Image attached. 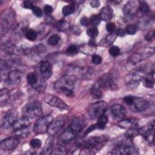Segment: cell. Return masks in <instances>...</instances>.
Instances as JSON below:
<instances>
[{"label": "cell", "mask_w": 155, "mask_h": 155, "mask_svg": "<svg viewBox=\"0 0 155 155\" xmlns=\"http://www.w3.org/2000/svg\"><path fill=\"white\" fill-rule=\"evenodd\" d=\"M108 137L105 136H93L82 140L78 143V147H81L80 154H94L97 150L100 149L106 142Z\"/></svg>", "instance_id": "cell-1"}, {"label": "cell", "mask_w": 155, "mask_h": 155, "mask_svg": "<svg viewBox=\"0 0 155 155\" xmlns=\"http://www.w3.org/2000/svg\"><path fill=\"white\" fill-rule=\"evenodd\" d=\"M77 84V78L72 75H64L58 79L54 84V89L65 94L67 97H73Z\"/></svg>", "instance_id": "cell-2"}, {"label": "cell", "mask_w": 155, "mask_h": 155, "mask_svg": "<svg viewBox=\"0 0 155 155\" xmlns=\"http://www.w3.org/2000/svg\"><path fill=\"white\" fill-rule=\"evenodd\" d=\"M85 120L80 117L74 118L70 125L62 133L60 139L62 142H68L74 139L85 126Z\"/></svg>", "instance_id": "cell-3"}, {"label": "cell", "mask_w": 155, "mask_h": 155, "mask_svg": "<svg viewBox=\"0 0 155 155\" xmlns=\"http://www.w3.org/2000/svg\"><path fill=\"white\" fill-rule=\"evenodd\" d=\"M118 79L117 73L111 71L101 77L95 85L101 89L115 90L118 88Z\"/></svg>", "instance_id": "cell-4"}, {"label": "cell", "mask_w": 155, "mask_h": 155, "mask_svg": "<svg viewBox=\"0 0 155 155\" xmlns=\"http://www.w3.org/2000/svg\"><path fill=\"white\" fill-rule=\"evenodd\" d=\"M127 139H122L119 140L113 148L111 154H138L137 150L134 147L131 139L127 138Z\"/></svg>", "instance_id": "cell-5"}, {"label": "cell", "mask_w": 155, "mask_h": 155, "mask_svg": "<svg viewBox=\"0 0 155 155\" xmlns=\"http://www.w3.org/2000/svg\"><path fill=\"white\" fill-rule=\"evenodd\" d=\"M22 113L23 116L28 119L40 117L42 113L41 105L38 101L29 102L24 106Z\"/></svg>", "instance_id": "cell-6"}, {"label": "cell", "mask_w": 155, "mask_h": 155, "mask_svg": "<svg viewBox=\"0 0 155 155\" xmlns=\"http://www.w3.org/2000/svg\"><path fill=\"white\" fill-rule=\"evenodd\" d=\"M53 117L50 114L40 117L33 126V131L37 134H43L47 131L48 128L53 120Z\"/></svg>", "instance_id": "cell-7"}, {"label": "cell", "mask_w": 155, "mask_h": 155, "mask_svg": "<svg viewBox=\"0 0 155 155\" xmlns=\"http://www.w3.org/2000/svg\"><path fill=\"white\" fill-rule=\"evenodd\" d=\"M107 108V104L104 101H99L91 104L87 110L88 114L91 119H97L104 114Z\"/></svg>", "instance_id": "cell-8"}, {"label": "cell", "mask_w": 155, "mask_h": 155, "mask_svg": "<svg viewBox=\"0 0 155 155\" xmlns=\"http://www.w3.org/2000/svg\"><path fill=\"white\" fill-rule=\"evenodd\" d=\"M145 74L144 72L140 70H133L126 76L125 84L130 88H135L142 80Z\"/></svg>", "instance_id": "cell-9"}, {"label": "cell", "mask_w": 155, "mask_h": 155, "mask_svg": "<svg viewBox=\"0 0 155 155\" xmlns=\"http://www.w3.org/2000/svg\"><path fill=\"white\" fill-rule=\"evenodd\" d=\"M15 20V16L13 12L8 9L4 10L1 16V33L6 32L13 25Z\"/></svg>", "instance_id": "cell-10"}, {"label": "cell", "mask_w": 155, "mask_h": 155, "mask_svg": "<svg viewBox=\"0 0 155 155\" xmlns=\"http://www.w3.org/2000/svg\"><path fill=\"white\" fill-rule=\"evenodd\" d=\"M44 100L48 105L60 110H64L68 108V105L61 99L57 96L51 94H46L44 97Z\"/></svg>", "instance_id": "cell-11"}, {"label": "cell", "mask_w": 155, "mask_h": 155, "mask_svg": "<svg viewBox=\"0 0 155 155\" xmlns=\"http://www.w3.org/2000/svg\"><path fill=\"white\" fill-rule=\"evenodd\" d=\"M19 142L20 140L18 136H10L1 140L0 143V148L3 150H12L17 147Z\"/></svg>", "instance_id": "cell-12"}, {"label": "cell", "mask_w": 155, "mask_h": 155, "mask_svg": "<svg viewBox=\"0 0 155 155\" xmlns=\"http://www.w3.org/2000/svg\"><path fill=\"white\" fill-rule=\"evenodd\" d=\"M65 122V120L63 117H57L55 119H53L51 124L50 125L47 132L51 136H54L56 134L61 128L63 127Z\"/></svg>", "instance_id": "cell-13"}, {"label": "cell", "mask_w": 155, "mask_h": 155, "mask_svg": "<svg viewBox=\"0 0 155 155\" xmlns=\"http://www.w3.org/2000/svg\"><path fill=\"white\" fill-rule=\"evenodd\" d=\"M18 119V113L15 110H11L5 113L3 117L2 127L8 128L12 127L15 121Z\"/></svg>", "instance_id": "cell-14"}, {"label": "cell", "mask_w": 155, "mask_h": 155, "mask_svg": "<svg viewBox=\"0 0 155 155\" xmlns=\"http://www.w3.org/2000/svg\"><path fill=\"white\" fill-rule=\"evenodd\" d=\"M131 105L135 112H142L148 108L149 104L148 101L143 98L136 97L134 98V101Z\"/></svg>", "instance_id": "cell-15"}, {"label": "cell", "mask_w": 155, "mask_h": 155, "mask_svg": "<svg viewBox=\"0 0 155 155\" xmlns=\"http://www.w3.org/2000/svg\"><path fill=\"white\" fill-rule=\"evenodd\" d=\"M39 71L43 79H48L52 75V66L50 62L43 61L39 66Z\"/></svg>", "instance_id": "cell-16"}, {"label": "cell", "mask_w": 155, "mask_h": 155, "mask_svg": "<svg viewBox=\"0 0 155 155\" xmlns=\"http://www.w3.org/2000/svg\"><path fill=\"white\" fill-rule=\"evenodd\" d=\"M111 113L116 120H120L125 116L127 110L120 104H114L111 108Z\"/></svg>", "instance_id": "cell-17"}, {"label": "cell", "mask_w": 155, "mask_h": 155, "mask_svg": "<svg viewBox=\"0 0 155 155\" xmlns=\"http://www.w3.org/2000/svg\"><path fill=\"white\" fill-rule=\"evenodd\" d=\"M7 81L10 85H18L21 79L22 73L18 70H13L8 72L7 74Z\"/></svg>", "instance_id": "cell-18"}, {"label": "cell", "mask_w": 155, "mask_h": 155, "mask_svg": "<svg viewBox=\"0 0 155 155\" xmlns=\"http://www.w3.org/2000/svg\"><path fill=\"white\" fill-rule=\"evenodd\" d=\"M30 125V122L28 118L22 116L18 119L12 125V128L14 131H17L21 130H23L28 127Z\"/></svg>", "instance_id": "cell-19"}, {"label": "cell", "mask_w": 155, "mask_h": 155, "mask_svg": "<svg viewBox=\"0 0 155 155\" xmlns=\"http://www.w3.org/2000/svg\"><path fill=\"white\" fill-rule=\"evenodd\" d=\"M137 9V5L134 1H128L124 7L123 12L125 15L128 16H133L136 12Z\"/></svg>", "instance_id": "cell-20"}, {"label": "cell", "mask_w": 155, "mask_h": 155, "mask_svg": "<svg viewBox=\"0 0 155 155\" xmlns=\"http://www.w3.org/2000/svg\"><path fill=\"white\" fill-rule=\"evenodd\" d=\"M113 15V12L112 8L108 6H105L101 9L99 16L101 19L105 21H108L112 18Z\"/></svg>", "instance_id": "cell-21"}, {"label": "cell", "mask_w": 155, "mask_h": 155, "mask_svg": "<svg viewBox=\"0 0 155 155\" xmlns=\"http://www.w3.org/2000/svg\"><path fill=\"white\" fill-rule=\"evenodd\" d=\"M138 125V120L134 118H129L125 120H122L119 124V126L123 128H136V127Z\"/></svg>", "instance_id": "cell-22"}, {"label": "cell", "mask_w": 155, "mask_h": 155, "mask_svg": "<svg viewBox=\"0 0 155 155\" xmlns=\"http://www.w3.org/2000/svg\"><path fill=\"white\" fill-rule=\"evenodd\" d=\"M154 71H152L149 74H145L142 79V82L143 85L148 88H151L154 87Z\"/></svg>", "instance_id": "cell-23"}, {"label": "cell", "mask_w": 155, "mask_h": 155, "mask_svg": "<svg viewBox=\"0 0 155 155\" xmlns=\"http://www.w3.org/2000/svg\"><path fill=\"white\" fill-rule=\"evenodd\" d=\"M27 81L29 85L34 87L38 82V75L35 72L30 73L27 76Z\"/></svg>", "instance_id": "cell-24"}, {"label": "cell", "mask_w": 155, "mask_h": 155, "mask_svg": "<svg viewBox=\"0 0 155 155\" xmlns=\"http://www.w3.org/2000/svg\"><path fill=\"white\" fill-rule=\"evenodd\" d=\"M90 93L92 97L94 99H100L102 97V95H103L101 88H99L97 86H96L95 84L91 88Z\"/></svg>", "instance_id": "cell-25"}, {"label": "cell", "mask_w": 155, "mask_h": 155, "mask_svg": "<svg viewBox=\"0 0 155 155\" xmlns=\"http://www.w3.org/2000/svg\"><path fill=\"white\" fill-rule=\"evenodd\" d=\"M98 122L96 124L97 127L99 129H104L105 127L106 124L108 123V118L107 116L103 114L97 118Z\"/></svg>", "instance_id": "cell-26"}, {"label": "cell", "mask_w": 155, "mask_h": 155, "mask_svg": "<svg viewBox=\"0 0 155 155\" xmlns=\"http://www.w3.org/2000/svg\"><path fill=\"white\" fill-rule=\"evenodd\" d=\"M24 35L25 38L30 41H35L38 37L36 32L32 29H27L24 32Z\"/></svg>", "instance_id": "cell-27"}, {"label": "cell", "mask_w": 155, "mask_h": 155, "mask_svg": "<svg viewBox=\"0 0 155 155\" xmlns=\"http://www.w3.org/2000/svg\"><path fill=\"white\" fill-rule=\"evenodd\" d=\"M76 9V6L74 4H70L64 6L62 8V12L64 16H68L72 13H73L75 11Z\"/></svg>", "instance_id": "cell-28"}, {"label": "cell", "mask_w": 155, "mask_h": 155, "mask_svg": "<svg viewBox=\"0 0 155 155\" xmlns=\"http://www.w3.org/2000/svg\"><path fill=\"white\" fill-rule=\"evenodd\" d=\"M10 97V93L9 90L6 88H3L1 90L0 92V101L1 104L2 105L3 103H5L7 101Z\"/></svg>", "instance_id": "cell-29"}, {"label": "cell", "mask_w": 155, "mask_h": 155, "mask_svg": "<svg viewBox=\"0 0 155 155\" xmlns=\"http://www.w3.org/2000/svg\"><path fill=\"white\" fill-rule=\"evenodd\" d=\"M139 10L142 13H147L150 12V7L148 3L144 1H139Z\"/></svg>", "instance_id": "cell-30"}, {"label": "cell", "mask_w": 155, "mask_h": 155, "mask_svg": "<svg viewBox=\"0 0 155 155\" xmlns=\"http://www.w3.org/2000/svg\"><path fill=\"white\" fill-rule=\"evenodd\" d=\"M52 147H53V142L52 139H48L44 148L42 150V154H50L51 153L52 151Z\"/></svg>", "instance_id": "cell-31"}, {"label": "cell", "mask_w": 155, "mask_h": 155, "mask_svg": "<svg viewBox=\"0 0 155 155\" xmlns=\"http://www.w3.org/2000/svg\"><path fill=\"white\" fill-rule=\"evenodd\" d=\"M78 53V48L74 44L70 45L66 50V53L68 56H73L74 54H76Z\"/></svg>", "instance_id": "cell-32"}, {"label": "cell", "mask_w": 155, "mask_h": 155, "mask_svg": "<svg viewBox=\"0 0 155 155\" xmlns=\"http://www.w3.org/2000/svg\"><path fill=\"white\" fill-rule=\"evenodd\" d=\"M87 34L91 39H94L98 36L99 30L96 27H93L87 30Z\"/></svg>", "instance_id": "cell-33"}, {"label": "cell", "mask_w": 155, "mask_h": 155, "mask_svg": "<svg viewBox=\"0 0 155 155\" xmlns=\"http://www.w3.org/2000/svg\"><path fill=\"white\" fill-rule=\"evenodd\" d=\"M61 39V38L58 35H51L48 39V44L51 46H54L58 44Z\"/></svg>", "instance_id": "cell-34"}, {"label": "cell", "mask_w": 155, "mask_h": 155, "mask_svg": "<svg viewBox=\"0 0 155 155\" xmlns=\"http://www.w3.org/2000/svg\"><path fill=\"white\" fill-rule=\"evenodd\" d=\"M68 26V24L67 23V21H64V20H61L59 21L57 24H56V28L59 31H65V30H67V27Z\"/></svg>", "instance_id": "cell-35"}, {"label": "cell", "mask_w": 155, "mask_h": 155, "mask_svg": "<svg viewBox=\"0 0 155 155\" xmlns=\"http://www.w3.org/2000/svg\"><path fill=\"white\" fill-rule=\"evenodd\" d=\"M130 60L131 64H136L142 61V57L140 54L137 53H134L130 56Z\"/></svg>", "instance_id": "cell-36"}, {"label": "cell", "mask_w": 155, "mask_h": 155, "mask_svg": "<svg viewBox=\"0 0 155 155\" xmlns=\"http://www.w3.org/2000/svg\"><path fill=\"white\" fill-rule=\"evenodd\" d=\"M101 19L99 15H93L90 17V19H89V22L91 25H93V27H96L97 25H99V24L101 22Z\"/></svg>", "instance_id": "cell-37"}, {"label": "cell", "mask_w": 155, "mask_h": 155, "mask_svg": "<svg viewBox=\"0 0 155 155\" xmlns=\"http://www.w3.org/2000/svg\"><path fill=\"white\" fill-rule=\"evenodd\" d=\"M108 52L113 57L117 56L120 53V48L116 45H113L110 47L108 50Z\"/></svg>", "instance_id": "cell-38"}, {"label": "cell", "mask_w": 155, "mask_h": 155, "mask_svg": "<svg viewBox=\"0 0 155 155\" xmlns=\"http://www.w3.org/2000/svg\"><path fill=\"white\" fill-rule=\"evenodd\" d=\"M125 31L130 35H134L137 31V27L135 25H128L125 28Z\"/></svg>", "instance_id": "cell-39"}, {"label": "cell", "mask_w": 155, "mask_h": 155, "mask_svg": "<svg viewBox=\"0 0 155 155\" xmlns=\"http://www.w3.org/2000/svg\"><path fill=\"white\" fill-rule=\"evenodd\" d=\"M30 145L33 148H38L41 147L42 145V142L39 139H33L30 142Z\"/></svg>", "instance_id": "cell-40"}, {"label": "cell", "mask_w": 155, "mask_h": 155, "mask_svg": "<svg viewBox=\"0 0 155 155\" xmlns=\"http://www.w3.org/2000/svg\"><path fill=\"white\" fill-rule=\"evenodd\" d=\"M102 57L98 55V54H94V55L92 56L91 61H92V62H93L94 64L99 65V64H100L102 62Z\"/></svg>", "instance_id": "cell-41"}, {"label": "cell", "mask_w": 155, "mask_h": 155, "mask_svg": "<svg viewBox=\"0 0 155 155\" xmlns=\"http://www.w3.org/2000/svg\"><path fill=\"white\" fill-rule=\"evenodd\" d=\"M106 30H107L108 32L110 33H113L116 30V25L114 23L111 22L107 23L106 25Z\"/></svg>", "instance_id": "cell-42"}, {"label": "cell", "mask_w": 155, "mask_h": 155, "mask_svg": "<svg viewBox=\"0 0 155 155\" xmlns=\"http://www.w3.org/2000/svg\"><path fill=\"white\" fill-rule=\"evenodd\" d=\"M33 14L36 16V17H38V18H40L42 16V12L41 10V9L38 7H36V6H34V7L33 8V9L31 10Z\"/></svg>", "instance_id": "cell-43"}, {"label": "cell", "mask_w": 155, "mask_h": 155, "mask_svg": "<svg viewBox=\"0 0 155 155\" xmlns=\"http://www.w3.org/2000/svg\"><path fill=\"white\" fill-rule=\"evenodd\" d=\"M22 7L25 8L32 10L33 8L34 7V5L32 3V2L30 1H25L22 2Z\"/></svg>", "instance_id": "cell-44"}, {"label": "cell", "mask_w": 155, "mask_h": 155, "mask_svg": "<svg viewBox=\"0 0 155 155\" xmlns=\"http://www.w3.org/2000/svg\"><path fill=\"white\" fill-rule=\"evenodd\" d=\"M134 97L132 96H126L123 98L124 101L128 105H131L134 101Z\"/></svg>", "instance_id": "cell-45"}, {"label": "cell", "mask_w": 155, "mask_h": 155, "mask_svg": "<svg viewBox=\"0 0 155 155\" xmlns=\"http://www.w3.org/2000/svg\"><path fill=\"white\" fill-rule=\"evenodd\" d=\"M53 7L50 5H45L44 7V11L47 15L53 12Z\"/></svg>", "instance_id": "cell-46"}, {"label": "cell", "mask_w": 155, "mask_h": 155, "mask_svg": "<svg viewBox=\"0 0 155 155\" xmlns=\"http://www.w3.org/2000/svg\"><path fill=\"white\" fill-rule=\"evenodd\" d=\"M80 22H81V24L83 26H87L88 25V24L90 23L89 19L85 16H84L81 18Z\"/></svg>", "instance_id": "cell-47"}, {"label": "cell", "mask_w": 155, "mask_h": 155, "mask_svg": "<svg viewBox=\"0 0 155 155\" xmlns=\"http://www.w3.org/2000/svg\"><path fill=\"white\" fill-rule=\"evenodd\" d=\"M115 37H116V36L113 35V34L110 35H108L107 36V38H106V42H107L108 44H111L114 41V40L115 39Z\"/></svg>", "instance_id": "cell-48"}, {"label": "cell", "mask_w": 155, "mask_h": 155, "mask_svg": "<svg viewBox=\"0 0 155 155\" xmlns=\"http://www.w3.org/2000/svg\"><path fill=\"white\" fill-rule=\"evenodd\" d=\"M90 5L92 7H94V8L98 7L100 5V2L99 1H97V0L92 1L90 2Z\"/></svg>", "instance_id": "cell-49"}, {"label": "cell", "mask_w": 155, "mask_h": 155, "mask_svg": "<svg viewBox=\"0 0 155 155\" xmlns=\"http://www.w3.org/2000/svg\"><path fill=\"white\" fill-rule=\"evenodd\" d=\"M154 38V32L153 31L152 33H150V34H148L146 37H145V39L146 40L148 41H150L151 39H153Z\"/></svg>", "instance_id": "cell-50"}, {"label": "cell", "mask_w": 155, "mask_h": 155, "mask_svg": "<svg viewBox=\"0 0 155 155\" xmlns=\"http://www.w3.org/2000/svg\"><path fill=\"white\" fill-rule=\"evenodd\" d=\"M125 30H124L123 29H119V30H118V31H117V34L119 35V36H124V35H125Z\"/></svg>", "instance_id": "cell-51"}, {"label": "cell", "mask_w": 155, "mask_h": 155, "mask_svg": "<svg viewBox=\"0 0 155 155\" xmlns=\"http://www.w3.org/2000/svg\"><path fill=\"white\" fill-rule=\"evenodd\" d=\"M94 39H91L90 41V42H89V44L90 45H91V46H94V45H96V43H95V42H94V41L93 40Z\"/></svg>", "instance_id": "cell-52"}]
</instances>
